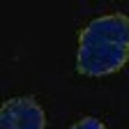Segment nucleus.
<instances>
[{"mask_svg": "<svg viewBox=\"0 0 129 129\" xmlns=\"http://www.w3.org/2000/svg\"><path fill=\"white\" fill-rule=\"evenodd\" d=\"M129 62V16L104 14L78 32L76 69L83 76H108Z\"/></svg>", "mask_w": 129, "mask_h": 129, "instance_id": "obj_1", "label": "nucleus"}, {"mask_svg": "<svg viewBox=\"0 0 129 129\" xmlns=\"http://www.w3.org/2000/svg\"><path fill=\"white\" fill-rule=\"evenodd\" d=\"M0 129H46V113L32 97H14L0 108Z\"/></svg>", "mask_w": 129, "mask_h": 129, "instance_id": "obj_2", "label": "nucleus"}, {"mask_svg": "<svg viewBox=\"0 0 129 129\" xmlns=\"http://www.w3.org/2000/svg\"><path fill=\"white\" fill-rule=\"evenodd\" d=\"M69 129H106V124L97 118H81L78 122H74Z\"/></svg>", "mask_w": 129, "mask_h": 129, "instance_id": "obj_3", "label": "nucleus"}]
</instances>
